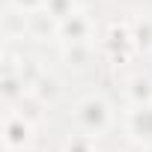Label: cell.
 Returning <instances> with one entry per match:
<instances>
[{
	"label": "cell",
	"instance_id": "obj_2",
	"mask_svg": "<svg viewBox=\"0 0 152 152\" xmlns=\"http://www.w3.org/2000/svg\"><path fill=\"white\" fill-rule=\"evenodd\" d=\"M90 33H93V21H90V15L84 9H75L69 18H63L57 24V36L66 45H87Z\"/></svg>",
	"mask_w": 152,
	"mask_h": 152
},
{
	"label": "cell",
	"instance_id": "obj_10",
	"mask_svg": "<svg viewBox=\"0 0 152 152\" xmlns=\"http://www.w3.org/2000/svg\"><path fill=\"white\" fill-rule=\"evenodd\" d=\"M9 3L18 9V12H36L45 6V0H9Z\"/></svg>",
	"mask_w": 152,
	"mask_h": 152
},
{
	"label": "cell",
	"instance_id": "obj_9",
	"mask_svg": "<svg viewBox=\"0 0 152 152\" xmlns=\"http://www.w3.org/2000/svg\"><path fill=\"white\" fill-rule=\"evenodd\" d=\"M131 39H134L137 45H146V48H152V21H140V24L134 27Z\"/></svg>",
	"mask_w": 152,
	"mask_h": 152
},
{
	"label": "cell",
	"instance_id": "obj_8",
	"mask_svg": "<svg viewBox=\"0 0 152 152\" xmlns=\"http://www.w3.org/2000/svg\"><path fill=\"white\" fill-rule=\"evenodd\" d=\"M30 93H33V96H39V99L45 102V99L57 96V81H54V78H48V75H42V78L30 87Z\"/></svg>",
	"mask_w": 152,
	"mask_h": 152
},
{
	"label": "cell",
	"instance_id": "obj_4",
	"mask_svg": "<svg viewBox=\"0 0 152 152\" xmlns=\"http://www.w3.org/2000/svg\"><path fill=\"white\" fill-rule=\"evenodd\" d=\"M128 131L137 140H152V104L131 107V113H128Z\"/></svg>",
	"mask_w": 152,
	"mask_h": 152
},
{
	"label": "cell",
	"instance_id": "obj_5",
	"mask_svg": "<svg viewBox=\"0 0 152 152\" xmlns=\"http://www.w3.org/2000/svg\"><path fill=\"white\" fill-rule=\"evenodd\" d=\"M128 99L134 107H143V104H152V81L137 75V78L128 81Z\"/></svg>",
	"mask_w": 152,
	"mask_h": 152
},
{
	"label": "cell",
	"instance_id": "obj_3",
	"mask_svg": "<svg viewBox=\"0 0 152 152\" xmlns=\"http://www.w3.org/2000/svg\"><path fill=\"white\" fill-rule=\"evenodd\" d=\"M33 140V122L21 113H9L3 119V146L9 152H18V149H27Z\"/></svg>",
	"mask_w": 152,
	"mask_h": 152
},
{
	"label": "cell",
	"instance_id": "obj_7",
	"mask_svg": "<svg viewBox=\"0 0 152 152\" xmlns=\"http://www.w3.org/2000/svg\"><path fill=\"white\" fill-rule=\"evenodd\" d=\"M63 152H96V146H93V137L90 134H72L63 143Z\"/></svg>",
	"mask_w": 152,
	"mask_h": 152
},
{
	"label": "cell",
	"instance_id": "obj_1",
	"mask_svg": "<svg viewBox=\"0 0 152 152\" xmlns=\"http://www.w3.org/2000/svg\"><path fill=\"white\" fill-rule=\"evenodd\" d=\"M78 125H81V134H90V137L102 134L110 125V107H107V102L96 99V96L84 99L78 104Z\"/></svg>",
	"mask_w": 152,
	"mask_h": 152
},
{
	"label": "cell",
	"instance_id": "obj_6",
	"mask_svg": "<svg viewBox=\"0 0 152 152\" xmlns=\"http://www.w3.org/2000/svg\"><path fill=\"white\" fill-rule=\"evenodd\" d=\"M75 9H78V6H75V0H45V6H42V12L51 15L57 24H60L63 18H69Z\"/></svg>",
	"mask_w": 152,
	"mask_h": 152
}]
</instances>
